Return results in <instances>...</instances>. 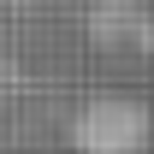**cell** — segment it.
I'll use <instances>...</instances> for the list:
<instances>
[{
    "label": "cell",
    "mask_w": 154,
    "mask_h": 154,
    "mask_svg": "<svg viewBox=\"0 0 154 154\" xmlns=\"http://www.w3.org/2000/svg\"><path fill=\"white\" fill-rule=\"evenodd\" d=\"M71 142H77V154H142L148 113L131 95H95L71 119Z\"/></svg>",
    "instance_id": "obj_1"
}]
</instances>
